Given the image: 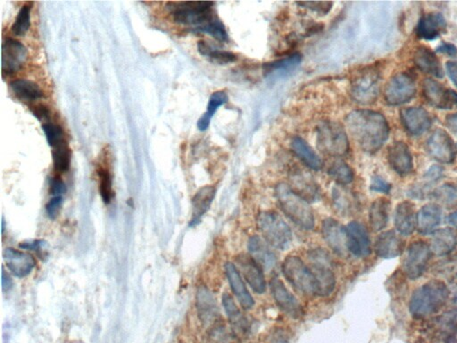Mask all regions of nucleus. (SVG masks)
<instances>
[{
	"instance_id": "1",
	"label": "nucleus",
	"mask_w": 457,
	"mask_h": 343,
	"mask_svg": "<svg viewBox=\"0 0 457 343\" xmlns=\"http://www.w3.org/2000/svg\"><path fill=\"white\" fill-rule=\"evenodd\" d=\"M348 132L364 151L375 153L387 141L390 126L384 114L376 111H352L346 117Z\"/></svg>"
},
{
	"instance_id": "2",
	"label": "nucleus",
	"mask_w": 457,
	"mask_h": 343,
	"mask_svg": "<svg viewBox=\"0 0 457 343\" xmlns=\"http://www.w3.org/2000/svg\"><path fill=\"white\" fill-rule=\"evenodd\" d=\"M449 296V289L442 281L431 280L413 292L409 303L411 314L417 319L431 316L444 307Z\"/></svg>"
},
{
	"instance_id": "3",
	"label": "nucleus",
	"mask_w": 457,
	"mask_h": 343,
	"mask_svg": "<svg viewBox=\"0 0 457 343\" xmlns=\"http://www.w3.org/2000/svg\"><path fill=\"white\" fill-rule=\"evenodd\" d=\"M278 204L284 215L302 230H314L316 221L310 203L292 190L289 184H279L276 188Z\"/></svg>"
},
{
	"instance_id": "4",
	"label": "nucleus",
	"mask_w": 457,
	"mask_h": 343,
	"mask_svg": "<svg viewBox=\"0 0 457 343\" xmlns=\"http://www.w3.org/2000/svg\"><path fill=\"white\" fill-rule=\"evenodd\" d=\"M256 227L262 239L274 249L286 250L292 243V231L282 216L274 211H262L256 218Z\"/></svg>"
},
{
	"instance_id": "5",
	"label": "nucleus",
	"mask_w": 457,
	"mask_h": 343,
	"mask_svg": "<svg viewBox=\"0 0 457 343\" xmlns=\"http://www.w3.org/2000/svg\"><path fill=\"white\" fill-rule=\"evenodd\" d=\"M282 270L285 279L299 294L318 296L317 283L313 272L299 256H287L283 263Z\"/></svg>"
},
{
	"instance_id": "6",
	"label": "nucleus",
	"mask_w": 457,
	"mask_h": 343,
	"mask_svg": "<svg viewBox=\"0 0 457 343\" xmlns=\"http://www.w3.org/2000/svg\"><path fill=\"white\" fill-rule=\"evenodd\" d=\"M382 85V73L376 66L363 68L351 82V96L358 104L370 105L378 98Z\"/></svg>"
},
{
	"instance_id": "7",
	"label": "nucleus",
	"mask_w": 457,
	"mask_h": 343,
	"mask_svg": "<svg viewBox=\"0 0 457 343\" xmlns=\"http://www.w3.org/2000/svg\"><path fill=\"white\" fill-rule=\"evenodd\" d=\"M213 2H170L168 8L175 23L195 26L199 29L215 17L213 15Z\"/></svg>"
},
{
	"instance_id": "8",
	"label": "nucleus",
	"mask_w": 457,
	"mask_h": 343,
	"mask_svg": "<svg viewBox=\"0 0 457 343\" xmlns=\"http://www.w3.org/2000/svg\"><path fill=\"white\" fill-rule=\"evenodd\" d=\"M347 132L341 123L332 121L321 123L317 127V148L330 157H341L348 151Z\"/></svg>"
},
{
	"instance_id": "9",
	"label": "nucleus",
	"mask_w": 457,
	"mask_h": 343,
	"mask_svg": "<svg viewBox=\"0 0 457 343\" xmlns=\"http://www.w3.org/2000/svg\"><path fill=\"white\" fill-rule=\"evenodd\" d=\"M308 259L311 264L310 270L316 278L318 296H330L334 292L336 277L328 253L323 249H312Z\"/></svg>"
},
{
	"instance_id": "10",
	"label": "nucleus",
	"mask_w": 457,
	"mask_h": 343,
	"mask_svg": "<svg viewBox=\"0 0 457 343\" xmlns=\"http://www.w3.org/2000/svg\"><path fill=\"white\" fill-rule=\"evenodd\" d=\"M416 94L415 76L409 72L395 74L384 88V100L391 106H400L412 100Z\"/></svg>"
},
{
	"instance_id": "11",
	"label": "nucleus",
	"mask_w": 457,
	"mask_h": 343,
	"mask_svg": "<svg viewBox=\"0 0 457 343\" xmlns=\"http://www.w3.org/2000/svg\"><path fill=\"white\" fill-rule=\"evenodd\" d=\"M431 249L424 240H415L407 248L403 261V271L411 280L418 279L424 274L431 256Z\"/></svg>"
},
{
	"instance_id": "12",
	"label": "nucleus",
	"mask_w": 457,
	"mask_h": 343,
	"mask_svg": "<svg viewBox=\"0 0 457 343\" xmlns=\"http://www.w3.org/2000/svg\"><path fill=\"white\" fill-rule=\"evenodd\" d=\"M426 150L431 157L441 164L455 161L456 148L452 138L442 129H436L426 141Z\"/></svg>"
},
{
	"instance_id": "13",
	"label": "nucleus",
	"mask_w": 457,
	"mask_h": 343,
	"mask_svg": "<svg viewBox=\"0 0 457 343\" xmlns=\"http://www.w3.org/2000/svg\"><path fill=\"white\" fill-rule=\"evenodd\" d=\"M271 296L278 307L289 317L298 319L304 315V308L298 299L296 298L282 281L274 278L270 282Z\"/></svg>"
},
{
	"instance_id": "14",
	"label": "nucleus",
	"mask_w": 457,
	"mask_h": 343,
	"mask_svg": "<svg viewBox=\"0 0 457 343\" xmlns=\"http://www.w3.org/2000/svg\"><path fill=\"white\" fill-rule=\"evenodd\" d=\"M347 233V246L348 252L358 258H366L372 252L368 230L362 222H350L346 227Z\"/></svg>"
},
{
	"instance_id": "15",
	"label": "nucleus",
	"mask_w": 457,
	"mask_h": 343,
	"mask_svg": "<svg viewBox=\"0 0 457 343\" xmlns=\"http://www.w3.org/2000/svg\"><path fill=\"white\" fill-rule=\"evenodd\" d=\"M400 116L404 130L412 136L424 134L432 125L430 113L422 107L403 108Z\"/></svg>"
},
{
	"instance_id": "16",
	"label": "nucleus",
	"mask_w": 457,
	"mask_h": 343,
	"mask_svg": "<svg viewBox=\"0 0 457 343\" xmlns=\"http://www.w3.org/2000/svg\"><path fill=\"white\" fill-rule=\"evenodd\" d=\"M27 49L17 39H6L2 44L3 73L10 76L23 67L27 58Z\"/></svg>"
},
{
	"instance_id": "17",
	"label": "nucleus",
	"mask_w": 457,
	"mask_h": 343,
	"mask_svg": "<svg viewBox=\"0 0 457 343\" xmlns=\"http://www.w3.org/2000/svg\"><path fill=\"white\" fill-rule=\"evenodd\" d=\"M235 259L240 273L243 274L249 286L258 294H262L267 290V281L261 265L249 254H240Z\"/></svg>"
},
{
	"instance_id": "18",
	"label": "nucleus",
	"mask_w": 457,
	"mask_h": 343,
	"mask_svg": "<svg viewBox=\"0 0 457 343\" xmlns=\"http://www.w3.org/2000/svg\"><path fill=\"white\" fill-rule=\"evenodd\" d=\"M322 236L324 242L337 255L345 256L348 254L347 233L341 222L332 218L324 219Z\"/></svg>"
},
{
	"instance_id": "19",
	"label": "nucleus",
	"mask_w": 457,
	"mask_h": 343,
	"mask_svg": "<svg viewBox=\"0 0 457 343\" xmlns=\"http://www.w3.org/2000/svg\"><path fill=\"white\" fill-rule=\"evenodd\" d=\"M429 331L438 341L452 343L457 337V310L446 312L431 321Z\"/></svg>"
},
{
	"instance_id": "20",
	"label": "nucleus",
	"mask_w": 457,
	"mask_h": 343,
	"mask_svg": "<svg viewBox=\"0 0 457 343\" xmlns=\"http://www.w3.org/2000/svg\"><path fill=\"white\" fill-rule=\"evenodd\" d=\"M388 160L391 168L401 176L412 174L413 159L410 148L404 142L397 141L388 151Z\"/></svg>"
},
{
	"instance_id": "21",
	"label": "nucleus",
	"mask_w": 457,
	"mask_h": 343,
	"mask_svg": "<svg viewBox=\"0 0 457 343\" xmlns=\"http://www.w3.org/2000/svg\"><path fill=\"white\" fill-rule=\"evenodd\" d=\"M447 30L444 15L438 12L422 15L415 28L416 36L425 41H433Z\"/></svg>"
},
{
	"instance_id": "22",
	"label": "nucleus",
	"mask_w": 457,
	"mask_h": 343,
	"mask_svg": "<svg viewBox=\"0 0 457 343\" xmlns=\"http://www.w3.org/2000/svg\"><path fill=\"white\" fill-rule=\"evenodd\" d=\"M404 243L400 234L393 230L386 231L376 238L375 252L379 258H395L402 254Z\"/></svg>"
},
{
	"instance_id": "23",
	"label": "nucleus",
	"mask_w": 457,
	"mask_h": 343,
	"mask_svg": "<svg viewBox=\"0 0 457 343\" xmlns=\"http://www.w3.org/2000/svg\"><path fill=\"white\" fill-rule=\"evenodd\" d=\"M6 264L9 270L15 276L24 278L29 276L33 268L35 267L36 261L32 256L20 250L8 248L3 253Z\"/></svg>"
},
{
	"instance_id": "24",
	"label": "nucleus",
	"mask_w": 457,
	"mask_h": 343,
	"mask_svg": "<svg viewBox=\"0 0 457 343\" xmlns=\"http://www.w3.org/2000/svg\"><path fill=\"white\" fill-rule=\"evenodd\" d=\"M225 273L230 283L231 289L233 290L234 296L239 301L240 306L244 310H251L254 307L255 301L251 294H250L245 283L242 279L239 270L233 263L228 262L225 265Z\"/></svg>"
},
{
	"instance_id": "25",
	"label": "nucleus",
	"mask_w": 457,
	"mask_h": 343,
	"mask_svg": "<svg viewBox=\"0 0 457 343\" xmlns=\"http://www.w3.org/2000/svg\"><path fill=\"white\" fill-rule=\"evenodd\" d=\"M249 255L255 259L262 270L271 271L276 265L277 258L271 246L262 238L253 236L249 238L248 243Z\"/></svg>"
},
{
	"instance_id": "26",
	"label": "nucleus",
	"mask_w": 457,
	"mask_h": 343,
	"mask_svg": "<svg viewBox=\"0 0 457 343\" xmlns=\"http://www.w3.org/2000/svg\"><path fill=\"white\" fill-rule=\"evenodd\" d=\"M413 61L415 66L424 73L437 78H442L444 76V70L440 60L435 52L426 46H419L415 49Z\"/></svg>"
},
{
	"instance_id": "27",
	"label": "nucleus",
	"mask_w": 457,
	"mask_h": 343,
	"mask_svg": "<svg viewBox=\"0 0 457 343\" xmlns=\"http://www.w3.org/2000/svg\"><path fill=\"white\" fill-rule=\"evenodd\" d=\"M422 94L426 101L432 107L440 109H450L453 107L449 89L444 87L436 80L426 78L422 82Z\"/></svg>"
},
{
	"instance_id": "28",
	"label": "nucleus",
	"mask_w": 457,
	"mask_h": 343,
	"mask_svg": "<svg viewBox=\"0 0 457 343\" xmlns=\"http://www.w3.org/2000/svg\"><path fill=\"white\" fill-rule=\"evenodd\" d=\"M290 182L292 185L289 186L305 202L310 203L319 199V188L316 182L307 173L299 169L295 170L290 175Z\"/></svg>"
},
{
	"instance_id": "29",
	"label": "nucleus",
	"mask_w": 457,
	"mask_h": 343,
	"mask_svg": "<svg viewBox=\"0 0 457 343\" xmlns=\"http://www.w3.org/2000/svg\"><path fill=\"white\" fill-rule=\"evenodd\" d=\"M395 227L403 236H411L417 229L415 206L410 202H403L397 206L394 215Z\"/></svg>"
},
{
	"instance_id": "30",
	"label": "nucleus",
	"mask_w": 457,
	"mask_h": 343,
	"mask_svg": "<svg viewBox=\"0 0 457 343\" xmlns=\"http://www.w3.org/2000/svg\"><path fill=\"white\" fill-rule=\"evenodd\" d=\"M442 221V209L436 203L427 204L417 213V230L427 236L433 234Z\"/></svg>"
},
{
	"instance_id": "31",
	"label": "nucleus",
	"mask_w": 457,
	"mask_h": 343,
	"mask_svg": "<svg viewBox=\"0 0 457 343\" xmlns=\"http://www.w3.org/2000/svg\"><path fill=\"white\" fill-rule=\"evenodd\" d=\"M222 306H224L225 313L227 315L228 321L231 324V330L238 336L246 335L249 330V324L247 317L244 316L239 307L234 301L233 297L228 293L222 295Z\"/></svg>"
},
{
	"instance_id": "32",
	"label": "nucleus",
	"mask_w": 457,
	"mask_h": 343,
	"mask_svg": "<svg viewBox=\"0 0 457 343\" xmlns=\"http://www.w3.org/2000/svg\"><path fill=\"white\" fill-rule=\"evenodd\" d=\"M197 308L203 323L211 324L219 316L218 306L215 296L206 287H200L197 290Z\"/></svg>"
},
{
	"instance_id": "33",
	"label": "nucleus",
	"mask_w": 457,
	"mask_h": 343,
	"mask_svg": "<svg viewBox=\"0 0 457 343\" xmlns=\"http://www.w3.org/2000/svg\"><path fill=\"white\" fill-rule=\"evenodd\" d=\"M457 246V234L452 228L438 229L432 234L431 249L437 256L450 254Z\"/></svg>"
},
{
	"instance_id": "34",
	"label": "nucleus",
	"mask_w": 457,
	"mask_h": 343,
	"mask_svg": "<svg viewBox=\"0 0 457 343\" xmlns=\"http://www.w3.org/2000/svg\"><path fill=\"white\" fill-rule=\"evenodd\" d=\"M216 188L213 186L202 187L196 193L192 200V218H191L190 227H195L200 221L204 215L208 211L213 202H214Z\"/></svg>"
},
{
	"instance_id": "35",
	"label": "nucleus",
	"mask_w": 457,
	"mask_h": 343,
	"mask_svg": "<svg viewBox=\"0 0 457 343\" xmlns=\"http://www.w3.org/2000/svg\"><path fill=\"white\" fill-rule=\"evenodd\" d=\"M302 55L298 53L292 54L280 60L265 64L262 67L265 76L271 78H282L287 76L301 63Z\"/></svg>"
},
{
	"instance_id": "36",
	"label": "nucleus",
	"mask_w": 457,
	"mask_h": 343,
	"mask_svg": "<svg viewBox=\"0 0 457 343\" xmlns=\"http://www.w3.org/2000/svg\"><path fill=\"white\" fill-rule=\"evenodd\" d=\"M292 150L295 155L301 160L308 168L319 171L323 168V163L316 151L311 148L307 141L296 136L292 140Z\"/></svg>"
},
{
	"instance_id": "37",
	"label": "nucleus",
	"mask_w": 457,
	"mask_h": 343,
	"mask_svg": "<svg viewBox=\"0 0 457 343\" xmlns=\"http://www.w3.org/2000/svg\"><path fill=\"white\" fill-rule=\"evenodd\" d=\"M390 209L391 202L385 197H379L373 202L369 210V222L373 231H381L387 227Z\"/></svg>"
},
{
	"instance_id": "38",
	"label": "nucleus",
	"mask_w": 457,
	"mask_h": 343,
	"mask_svg": "<svg viewBox=\"0 0 457 343\" xmlns=\"http://www.w3.org/2000/svg\"><path fill=\"white\" fill-rule=\"evenodd\" d=\"M10 88L20 100L33 102L43 97V91L39 85L30 80L19 79L11 82Z\"/></svg>"
},
{
	"instance_id": "39",
	"label": "nucleus",
	"mask_w": 457,
	"mask_h": 343,
	"mask_svg": "<svg viewBox=\"0 0 457 343\" xmlns=\"http://www.w3.org/2000/svg\"><path fill=\"white\" fill-rule=\"evenodd\" d=\"M197 49L203 57L208 58L213 63L221 64V66L234 63L237 60V55L233 52L215 49L214 46L206 42L201 41L197 43Z\"/></svg>"
},
{
	"instance_id": "40",
	"label": "nucleus",
	"mask_w": 457,
	"mask_h": 343,
	"mask_svg": "<svg viewBox=\"0 0 457 343\" xmlns=\"http://www.w3.org/2000/svg\"><path fill=\"white\" fill-rule=\"evenodd\" d=\"M228 100V95L225 91H218L212 94L209 98L206 112L200 117L199 122H197V128L199 129V131H206L209 127L210 122H211V119L216 113V111L222 105L227 103Z\"/></svg>"
},
{
	"instance_id": "41",
	"label": "nucleus",
	"mask_w": 457,
	"mask_h": 343,
	"mask_svg": "<svg viewBox=\"0 0 457 343\" xmlns=\"http://www.w3.org/2000/svg\"><path fill=\"white\" fill-rule=\"evenodd\" d=\"M432 197L438 206L447 209L457 208V186L451 184L441 185L432 193Z\"/></svg>"
},
{
	"instance_id": "42",
	"label": "nucleus",
	"mask_w": 457,
	"mask_h": 343,
	"mask_svg": "<svg viewBox=\"0 0 457 343\" xmlns=\"http://www.w3.org/2000/svg\"><path fill=\"white\" fill-rule=\"evenodd\" d=\"M328 175L339 185L350 184L354 180L353 170L341 159L334 160L330 164Z\"/></svg>"
},
{
	"instance_id": "43",
	"label": "nucleus",
	"mask_w": 457,
	"mask_h": 343,
	"mask_svg": "<svg viewBox=\"0 0 457 343\" xmlns=\"http://www.w3.org/2000/svg\"><path fill=\"white\" fill-rule=\"evenodd\" d=\"M206 343H240L239 336L224 324H215L210 331Z\"/></svg>"
},
{
	"instance_id": "44",
	"label": "nucleus",
	"mask_w": 457,
	"mask_h": 343,
	"mask_svg": "<svg viewBox=\"0 0 457 343\" xmlns=\"http://www.w3.org/2000/svg\"><path fill=\"white\" fill-rule=\"evenodd\" d=\"M53 157L54 168L58 173H66L69 170L72 153L67 142L61 144L60 146L53 148L52 151Z\"/></svg>"
},
{
	"instance_id": "45",
	"label": "nucleus",
	"mask_w": 457,
	"mask_h": 343,
	"mask_svg": "<svg viewBox=\"0 0 457 343\" xmlns=\"http://www.w3.org/2000/svg\"><path fill=\"white\" fill-rule=\"evenodd\" d=\"M33 2H28L20 9L11 30L15 36H24L30 26V13H32Z\"/></svg>"
},
{
	"instance_id": "46",
	"label": "nucleus",
	"mask_w": 457,
	"mask_h": 343,
	"mask_svg": "<svg viewBox=\"0 0 457 343\" xmlns=\"http://www.w3.org/2000/svg\"><path fill=\"white\" fill-rule=\"evenodd\" d=\"M98 177H100V193L102 200L106 204H109L114 197L112 176L109 170L100 168L98 170Z\"/></svg>"
},
{
	"instance_id": "47",
	"label": "nucleus",
	"mask_w": 457,
	"mask_h": 343,
	"mask_svg": "<svg viewBox=\"0 0 457 343\" xmlns=\"http://www.w3.org/2000/svg\"><path fill=\"white\" fill-rule=\"evenodd\" d=\"M434 271L445 279L457 281V256L438 262L435 265Z\"/></svg>"
},
{
	"instance_id": "48",
	"label": "nucleus",
	"mask_w": 457,
	"mask_h": 343,
	"mask_svg": "<svg viewBox=\"0 0 457 343\" xmlns=\"http://www.w3.org/2000/svg\"><path fill=\"white\" fill-rule=\"evenodd\" d=\"M42 129L46 138H47L49 146L51 148H57L66 142V139H64V130L62 129L60 125L47 123L43 125Z\"/></svg>"
},
{
	"instance_id": "49",
	"label": "nucleus",
	"mask_w": 457,
	"mask_h": 343,
	"mask_svg": "<svg viewBox=\"0 0 457 343\" xmlns=\"http://www.w3.org/2000/svg\"><path fill=\"white\" fill-rule=\"evenodd\" d=\"M332 202L334 209L341 215H347L351 209V202L347 193L342 188L335 187L332 191Z\"/></svg>"
},
{
	"instance_id": "50",
	"label": "nucleus",
	"mask_w": 457,
	"mask_h": 343,
	"mask_svg": "<svg viewBox=\"0 0 457 343\" xmlns=\"http://www.w3.org/2000/svg\"><path fill=\"white\" fill-rule=\"evenodd\" d=\"M197 30H200V32L210 34V35L214 37L217 41L226 42L228 39V34L224 24L216 17L214 19L210 21L208 24H206L205 26L199 28Z\"/></svg>"
},
{
	"instance_id": "51",
	"label": "nucleus",
	"mask_w": 457,
	"mask_h": 343,
	"mask_svg": "<svg viewBox=\"0 0 457 343\" xmlns=\"http://www.w3.org/2000/svg\"><path fill=\"white\" fill-rule=\"evenodd\" d=\"M296 4L323 15L328 14L333 6L332 2H298Z\"/></svg>"
},
{
	"instance_id": "52",
	"label": "nucleus",
	"mask_w": 457,
	"mask_h": 343,
	"mask_svg": "<svg viewBox=\"0 0 457 343\" xmlns=\"http://www.w3.org/2000/svg\"><path fill=\"white\" fill-rule=\"evenodd\" d=\"M392 186L390 182L382 178V176L375 175L370 182V190L376 193L388 194L391 193Z\"/></svg>"
},
{
	"instance_id": "53",
	"label": "nucleus",
	"mask_w": 457,
	"mask_h": 343,
	"mask_svg": "<svg viewBox=\"0 0 457 343\" xmlns=\"http://www.w3.org/2000/svg\"><path fill=\"white\" fill-rule=\"evenodd\" d=\"M62 205H63V197L57 196L52 197L47 204V206H46L48 218L51 219L57 218L58 215H60Z\"/></svg>"
},
{
	"instance_id": "54",
	"label": "nucleus",
	"mask_w": 457,
	"mask_h": 343,
	"mask_svg": "<svg viewBox=\"0 0 457 343\" xmlns=\"http://www.w3.org/2000/svg\"><path fill=\"white\" fill-rule=\"evenodd\" d=\"M444 175V169L441 168L440 166H432L430 169L426 172L424 175V179L426 181V185H431L435 184L440 180Z\"/></svg>"
},
{
	"instance_id": "55",
	"label": "nucleus",
	"mask_w": 457,
	"mask_h": 343,
	"mask_svg": "<svg viewBox=\"0 0 457 343\" xmlns=\"http://www.w3.org/2000/svg\"><path fill=\"white\" fill-rule=\"evenodd\" d=\"M66 185L60 178H53L51 181V193L53 197L64 195L66 193Z\"/></svg>"
},
{
	"instance_id": "56",
	"label": "nucleus",
	"mask_w": 457,
	"mask_h": 343,
	"mask_svg": "<svg viewBox=\"0 0 457 343\" xmlns=\"http://www.w3.org/2000/svg\"><path fill=\"white\" fill-rule=\"evenodd\" d=\"M436 52L449 55L451 58H455L457 55V48L455 45L451 44V43L442 42L436 49Z\"/></svg>"
},
{
	"instance_id": "57",
	"label": "nucleus",
	"mask_w": 457,
	"mask_h": 343,
	"mask_svg": "<svg viewBox=\"0 0 457 343\" xmlns=\"http://www.w3.org/2000/svg\"><path fill=\"white\" fill-rule=\"evenodd\" d=\"M446 69L451 81L457 87V62L449 61L446 64Z\"/></svg>"
},
{
	"instance_id": "58",
	"label": "nucleus",
	"mask_w": 457,
	"mask_h": 343,
	"mask_svg": "<svg viewBox=\"0 0 457 343\" xmlns=\"http://www.w3.org/2000/svg\"><path fill=\"white\" fill-rule=\"evenodd\" d=\"M33 112L34 116H35L39 120L48 119L49 116H51V111H49L47 107L43 106V105H39V106L35 107L33 110Z\"/></svg>"
},
{
	"instance_id": "59",
	"label": "nucleus",
	"mask_w": 457,
	"mask_h": 343,
	"mask_svg": "<svg viewBox=\"0 0 457 343\" xmlns=\"http://www.w3.org/2000/svg\"><path fill=\"white\" fill-rule=\"evenodd\" d=\"M446 125L451 132L457 135V113L449 114L446 117Z\"/></svg>"
},
{
	"instance_id": "60",
	"label": "nucleus",
	"mask_w": 457,
	"mask_h": 343,
	"mask_svg": "<svg viewBox=\"0 0 457 343\" xmlns=\"http://www.w3.org/2000/svg\"><path fill=\"white\" fill-rule=\"evenodd\" d=\"M42 245V240H33V242L21 243L20 247L24 249L34 250V252L37 250L38 252L39 249H41Z\"/></svg>"
},
{
	"instance_id": "61",
	"label": "nucleus",
	"mask_w": 457,
	"mask_h": 343,
	"mask_svg": "<svg viewBox=\"0 0 457 343\" xmlns=\"http://www.w3.org/2000/svg\"><path fill=\"white\" fill-rule=\"evenodd\" d=\"M13 283H12V279L10 276H8L4 268L2 270V288L4 292H8V290L12 288Z\"/></svg>"
},
{
	"instance_id": "62",
	"label": "nucleus",
	"mask_w": 457,
	"mask_h": 343,
	"mask_svg": "<svg viewBox=\"0 0 457 343\" xmlns=\"http://www.w3.org/2000/svg\"><path fill=\"white\" fill-rule=\"evenodd\" d=\"M447 222H449L451 227L457 229V211L454 212L449 216V218H447Z\"/></svg>"
},
{
	"instance_id": "63",
	"label": "nucleus",
	"mask_w": 457,
	"mask_h": 343,
	"mask_svg": "<svg viewBox=\"0 0 457 343\" xmlns=\"http://www.w3.org/2000/svg\"><path fill=\"white\" fill-rule=\"evenodd\" d=\"M449 95H450L451 102H452L453 107L454 106L457 107V94H456V92L452 91V89H449Z\"/></svg>"
}]
</instances>
